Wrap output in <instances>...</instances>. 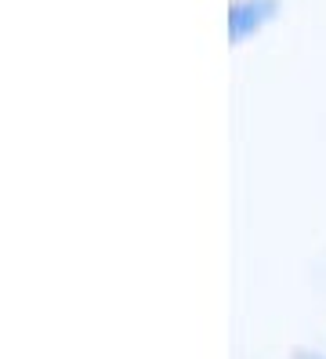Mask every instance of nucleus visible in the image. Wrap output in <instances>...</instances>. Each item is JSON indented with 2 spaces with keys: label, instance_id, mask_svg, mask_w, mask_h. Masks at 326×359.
I'll list each match as a JSON object with an SVG mask.
<instances>
[{
  "label": "nucleus",
  "instance_id": "nucleus-1",
  "mask_svg": "<svg viewBox=\"0 0 326 359\" xmlns=\"http://www.w3.org/2000/svg\"><path fill=\"white\" fill-rule=\"evenodd\" d=\"M276 15V0H239L232 8V36H250Z\"/></svg>",
  "mask_w": 326,
  "mask_h": 359
}]
</instances>
